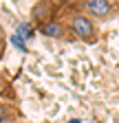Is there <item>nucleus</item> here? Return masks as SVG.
Returning a JSON list of instances; mask_svg holds the SVG:
<instances>
[{"mask_svg":"<svg viewBox=\"0 0 119 123\" xmlns=\"http://www.w3.org/2000/svg\"><path fill=\"white\" fill-rule=\"evenodd\" d=\"M60 15L68 22L71 26V33L73 37H77L86 44H95L99 40V29H97V22L86 15L79 7V2H73V5H62L60 7Z\"/></svg>","mask_w":119,"mask_h":123,"instance_id":"f257e3e1","label":"nucleus"},{"mask_svg":"<svg viewBox=\"0 0 119 123\" xmlns=\"http://www.w3.org/2000/svg\"><path fill=\"white\" fill-rule=\"evenodd\" d=\"M79 7L93 20H110L119 13V2H112V0H86V2H79Z\"/></svg>","mask_w":119,"mask_h":123,"instance_id":"f03ea898","label":"nucleus"},{"mask_svg":"<svg viewBox=\"0 0 119 123\" xmlns=\"http://www.w3.org/2000/svg\"><path fill=\"white\" fill-rule=\"evenodd\" d=\"M38 31L42 35H46V37H53V40H75L73 33H71L68 22L62 18V15H57V18H53L49 22H44L42 26H38Z\"/></svg>","mask_w":119,"mask_h":123,"instance_id":"7ed1b4c3","label":"nucleus"},{"mask_svg":"<svg viewBox=\"0 0 119 123\" xmlns=\"http://www.w3.org/2000/svg\"><path fill=\"white\" fill-rule=\"evenodd\" d=\"M60 7L62 5H53V2H38L33 9H31V18L35 22V26H42L44 22H49L53 18L60 15Z\"/></svg>","mask_w":119,"mask_h":123,"instance_id":"20e7f679","label":"nucleus"},{"mask_svg":"<svg viewBox=\"0 0 119 123\" xmlns=\"http://www.w3.org/2000/svg\"><path fill=\"white\" fill-rule=\"evenodd\" d=\"M20 112L13 103H2L0 101V123H18Z\"/></svg>","mask_w":119,"mask_h":123,"instance_id":"39448f33","label":"nucleus"},{"mask_svg":"<svg viewBox=\"0 0 119 123\" xmlns=\"http://www.w3.org/2000/svg\"><path fill=\"white\" fill-rule=\"evenodd\" d=\"M18 35L22 40H31L33 37V29L29 26V24H18Z\"/></svg>","mask_w":119,"mask_h":123,"instance_id":"423d86ee","label":"nucleus"},{"mask_svg":"<svg viewBox=\"0 0 119 123\" xmlns=\"http://www.w3.org/2000/svg\"><path fill=\"white\" fill-rule=\"evenodd\" d=\"M5 51H7V33H5V29L0 26V59L5 57Z\"/></svg>","mask_w":119,"mask_h":123,"instance_id":"0eeeda50","label":"nucleus"},{"mask_svg":"<svg viewBox=\"0 0 119 123\" xmlns=\"http://www.w3.org/2000/svg\"><path fill=\"white\" fill-rule=\"evenodd\" d=\"M13 44H16V46H18V49H22V51H26V49H24V40H22L20 35H13Z\"/></svg>","mask_w":119,"mask_h":123,"instance_id":"6e6552de","label":"nucleus"}]
</instances>
